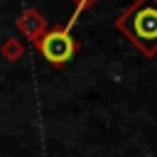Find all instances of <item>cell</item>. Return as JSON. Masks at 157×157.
I'll return each mask as SVG.
<instances>
[{"label": "cell", "mask_w": 157, "mask_h": 157, "mask_svg": "<svg viewBox=\"0 0 157 157\" xmlns=\"http://www.w3.org/2000/svg\"><path fill=\"white\" fill-rule=\"evenodd\" d=\"M37 49L42 52V56L49 64H64L76 54V39L66 32V29H49L44 32L39 39H34Z\"/></svg>", "instance_id": "7a4b0ae2"}, {"label": "cell", "mask_w": 157, "mask_h": 157, "mask_svg": "<svg viewBox=\"0 0 157 157\" xmlns=\"http://www.w3.org/2000/svg\"><path fill=\"white\" fill-rule=\"evenodd\" d=\"M120 27L145 49L157 47V0H140L123 20Z\"/></svg>", "instance_id": "6da1fadb"}]
</instances>
